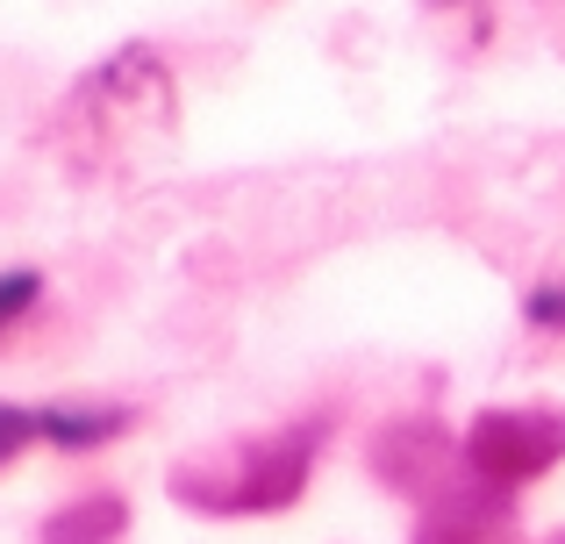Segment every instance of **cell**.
<instances>
[{
  "label": "cell",
  "instance_id": "6da1fadb",
  "mask_svg": "<svg viewBox=\"0 0 565 544\" xmlns=\"http://www.w3.org/2000/svg\"><path fill=\"white\" fill-rule=\"evenodd\" d=\"M57 143L79 172H108L129 158L158 151L180 122V86H172L166 57L151 43H122L115 57H100L79 86H72L65 115H57Z\"/></svg>",
  "mask_w": 565,
  "mask_h": 544
},
{
  "label": "cell",
  "instance_id": "7a4b0ae2",
  "mask_svg": "<svg viewBox=\"0 0 565 544\" xmlns=\"http://www.w3.org/2000/svg\"><path fill=\"white\" fill-rule=\"evenodd\" d=\"M330 437V416L287 423L273 437H244V445L201 451L193 466L172 473V494L186 509H207V516H265V509L301 502L308 473H316V451Z\"/></svg>",
  "mask_w": 565,
  "mask_h": 544
},
{
  "label": "cell",
  "instance_id": "3957f363",
  "mask_svg": "<svg viewBox=\"0 0 565 544\" xmlns=\"http://www.w3.org/2000/svg\"><path fill=\"white\" fill-rule=\"evenodd\" d=\"M558 459H565V408H487L466 430L472 480H494V488L537 480Z\"/></svg>",
  "mask_w": 565,
  "mask_h": 544
},
{
  "label": "cell",
  "instance_id": "277c9868",
  "mask_svg": "<svg viewBox=\"0 0 565 544\" xmlns=\"http://www.w3.org/2000/svg\"><path fill=\"white\" fill-rule=\"evenodd\" d=\"M137 430V408H115V402H79V408H36V437L57 451H94L108 437Z\"/></svg>",
  "mask_w": 565,
  "mask_h": 544
},
{
  "label": "cell",
  "instance_id": "5b68a950",
  "mask_svg": "<svg viewBox=\"0 0 565 544\" xmlns=\"http://www.w3.org/2000/svg\"><path fill=\"white\" fill-rule=\"evenodd\" d=\"M122 531H129V502L122 494H86V502L57 509L43 544H115Z\"/></svg>",
  "mask_w": 565,
  "mask_h": 544
},
{
  "label": "cell",
  "instance_id": "8992f818",
  "mask_svg": "<svg viewBox=\"0 0 565 544\" xmlns=\"http://www.w3.org/2000/svg\"><path fill=\"white\" fill-rule=\"evenodd\" d=\"M36 294H43V273H29V266L22 273H0V337L36 308Z\"/></svg>",
  "mask_w": 565,
  "mask_h": 544
},
{
  "label": "cell",
  "instance_id": "52a82bcc",
  "mask_svg": "<svg viewBox=\"0 0 565 544\" xmlns=\"http://www.w3.org/2000/svg\"><path fill=\"white\" fill-rule=\"evenodd\" d=\"M523 322L530 330H565V279H544V287L523 294Z\"/></svg>",
  "mask_w": 565,
  "mask_h": 544
},
{
  "label": "cell",
  "instance_id": "ba28073f",
  "mask_svg": "<svg viewBox=\"0 0 565 544\" xmlns=\"http://www.w3.org/2000/svg\"><path fill=\"white\" fill-rule=\"evenodd\" d=\"M29 445H36V408H8L0 402V466H14Z\"/></svg>",
  "mask_w": 565,
  "mask_h": 544
},
{
  "label": "cell",
  "instance_id": "9c48e42d",
  "mask_svg": "<svg viewBox=\"0 0 565 544\" xmlns=\"http://www.w3.org/2000/svg\"><path fill=\"white\" fill-rule=\"evenodd\" d=\"M552 544H565V537H552Z\"/></svg>",
  "mask_w": 565,
  "mask_h": 544
}]
</instances>
